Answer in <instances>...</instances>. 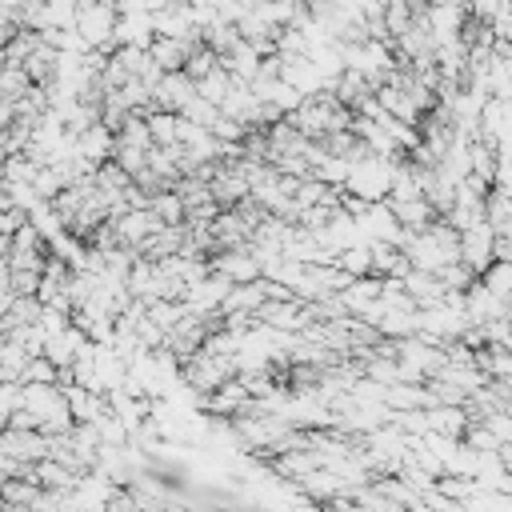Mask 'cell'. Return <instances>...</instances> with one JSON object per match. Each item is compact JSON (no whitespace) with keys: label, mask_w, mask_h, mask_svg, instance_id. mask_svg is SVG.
Listing matches in <instances>:
<instances>
[{"label":"cell","mask_w":512,"mask_h":512,"mask_svg":"<svg viewBox=\"0 0 512 512\" xmlns=\"http://www.w3.org/2000/svg\"><path fill=\"white\" fill-rule=\"evenodd\" d=\"M116 20H120V8L116 0H80V12H76V32L84 36L88 48H104L112 52V36H116Z\"/></svg>","instance_id":"cell-1"},{"label":"cell","mask_w":512,"mask_h":512,"mask_svg":"<svg viewBox=\"0 0 512 512\" xmlns=\"http://www.w3.org/2000/svg\"><path fill=\"white\" fill-rule=\"evenodd\" d=\"M0 452H8L12 460L36 464L48 456V432L28 428V424H4L0 428Z\"/></svg>","instance_id":"cell-2"},{"label":"cell","mask_w":512,"mask_h":512,"mask_svg":"<svg viewBox=\"0 0 512 512\" xmlns=\"http://www.w3.org/2000/svg\"><path fill=\"white\" fill-rule=\"evenodd\" d=\"M76 12H80V0H44L36 28H76Z\"/></svg>","instance_id":"cell-3"}]
</instances>
